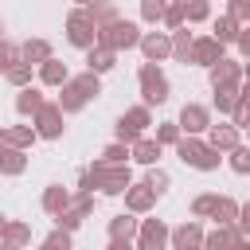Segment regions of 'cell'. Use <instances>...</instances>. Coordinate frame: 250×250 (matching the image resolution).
<instances>
[{"label": "cell", "instance_id": "cell-1", "mask_svg": "<svg viewBox=\"0 0 250 250\" xmlns=\"http://www.w3.org/2000/svg\"><path fill=\"white\" fill-rule=\"evenodd\" d=\"M172 148H176V156H180L188 168H199V172H215V168H219V160H223V152H219V148H211L203 137H191V133H184Z\"/></svg>", "mask_w": 250, "mask_h": 250}, {"label": "cell", "instance_id": "cell-2", "mask_svg": "<svg viewBox=\"0 0 250 250\" xmlns=\"http://www.w3.org/2000/svg\"><path fill=\"white\" fill-rule=\"evenodd\" d=\"M90 172V184L102 191V195H125V188L133 184V172H129V164H105L102 156L86 168Z\"/></svg>", "mask_w": 250, "mask_h": 250}, {"label": "cell", "instance_id": "cell-3", "mask_svg": "<svg viewBox=\"0 0 250 250\" xmlns=\"http://www.w3.org/2000/svg\"><path fill=\"white\" fill-rule=\"evenodd\" d=\"M137 82H141V98H145V105H148V109H152V105H164V102H168V94H172L168 74L160 70V62H141Z\"/></svg>", "mask_w": 250, "mask_h": 250}, {"label": "cell", "instance_id": "cell-4", "mask_svg": "<svg viewBox=\"0 0 250 250\" xmlns=\"http://www.w3.org/2000/svg\"><path fill=\"white\" fill-rule=\"evenodd\" d=\"M98 43L102 47H109V51H133L137 43H141V27L137 23H129V20H113V23H102L98 27Z\"/></svg>", "mask_w": 250, "mask_h": 250}, {"label": "cell", "instance_id": "cell-5", "mask_svg": "<svg viewBox=\"0 0 250 250\" xmlns=\"http://www.w3.org/2000/svg\"><path fill=\"white\" fill-rule=\"evenodd\" d=\"M66 43L78 47V51H90L98 43V23L90 20L86 8H70V16H66Z\"/></svg>", "mask_w": 250, "mask_h": 250}, {"label": "cell", "instance_id": "cell-6", "mask_svg": "<svg viewBox=\"0 0 250 250\" xmlns=\"http://www.w3.org/2000/svg\"><path fill=\"white\" fill-rule=\"evenodd\" d=\"M62 109H59V102H43L39 109H35V117H31V125H35V133H39V141H59L62 137Z\"/></svg>", "mask_w": 250, "mask_h": 250}, {"label": "cell", "instance_id": "cell-7", "mask_svg": "<svg viewBox=\"0 0 250 250\" xmlns=\"http://www.w3.org/2000/svg\"><path fill=\"white\" fill-rule=\"evenodd\" d=\"M168 230H172V227H168L164 219H141L133 246H137V250H168Z\"/></svg>", "mask_w": 250, "mask_h": 250}, {"label": "cell", "instance_id": "cell-8", "mask_svg": "<svg viewBox=\"0 0 250 250\" xmlns=\"http://www.w3.org/2000/svg\"><path fill=\"white\" fill-rule=\"evenodd\" d=\"M141 55H145V62H164V59H172V35L168 31H141Z\"/></svg>", "mask_w": 250, "mask_h": 250}, {"label": "cell", "instance_id": "cell-9", "mask_svg": "<svg viewBox=\"0 0 250 250\" xmlns=\"http://www.w3.org/2000/svg\"><path fill=\"white\" fill-rule=\"evenodd\" d=\"M176 125H180V133L203 137V133H207V125H211V109H207V105H199V102H188V105L180 109Z\"/></svg>", "mask_w": 250, "mask_h": 250}, {"label": "cell", "instance_id": "cell-10", "mask_svg": "<svg viewBox=\"0 0 250 250\" xmlns=\"http://www.w3.org/2000/svg\"><path fill=\"white\" fill-rule=\"evenodd\" d=\"M219 59H227V47H223L215 35H195V43H191V62H195V66H215Z\"/></svg>", "mask_w": 250, "mask_h": 250}, {"label": "cell", "instance_id": "cell-11", "mask_svg": "<svg viewBox=\"0 0 250 250\" xmlns=\"http://www.w3.org/2000/svg\"><path fill=\"white\" fill-rule=\"evenodd\" d=\"M203 141H207L211 148H219V152H230L234 145H242V141H238V125H234V121H219V125L211 121Z\"/></svg>", "mask_w": 250, "mask_h": 250}, {"label": "cell", "instance_id": "cell-12", "mask_svg": "<svg viewBox=\"0 0 250 250\" xmlns=\"http://www.w3.org/2000/svg\"><path fill=\"white\" fill-rule=\"evenodd\" d=\"M168 242H172V250H195V246H203V227L195 219H188L168 230Z\"/></svg>", "mask_w": 250, "mask_h": 250}, {"label": "cell", "instance_id": "cell-13", "mask_svg": "<svg viewBox=\"0 0 250 250\" xmlns=\"http://www.w3.org/2000/svg\"><path fill=\"white\" fill-rule=\"evenodd\" d=\"M152 207H156V195H152V188H148L145 180L125 188V211H133V215H148Z\"/></svg>", "mask_w": 250, "mask_h": 250}, {"label": "cell", "instance_id": "cell-14", "mask_svg": "<svg viewBox=\"0 0 250 250\" xmlns=\"http://www.w3.org/2000/svg\"><path fill=\"white\" fill-rule=\"evenodd\" d=\"M207 78H211V86H238L242 82V62L219 59L215 66H207Z\"/></svg>", "mask_w": 250, "mask_h": 250}, {"label": "cell", "instance_id": "cell-15", "mask_svg": "<svg viewBox=\"0 0 250 250\" xmlns=\"http://www.w3.org/2000/svg\"><path fill=\"white\" fill-rule=\"evenodd\" d=\"M234 238H238L234 223H215V230H203V250H230Z\"/></svg>", "mask_w": 250, "mask_h": 250}, {"label": "cell", "instance_id": "cell-16", "mask_svg": "<svg viewBox=\"0 0 250 250\" xmlns=\"http://www.w3.org/2000/svg\"><path fill=\"white\" fill-rule=\"evenodd\" d=\"M55 102H59V109H62V113H82L90 98H86V94H82V90H78V86L66 78V82L59 86V98H55Z\"/></svg>", "mask_w": 250, "mask_h": 250}, {"label": "cell", "instance_id": "cell-17", "mask_svg": "<svg viewBox=\"0 0 250 250\" xmlns=\"http://www.w3.org/2000/svg\"><path fill=\"white\" fill-rule=\"evenodd\" d=\"M129 160H137V164L152 168V164L160 160V145H156V137H137V141L129 145Z\"/></svg>", "mask_w": 250, "mask_h": 250}, {"label": "cell", "instance_id": "cell-18", "mask_svg": "<svg viewBox=\"0 0 250 250\" xmlns=\"http://www.w3.org/2000/svg\"><path fill=\"white\" fill-rule=\"evenodd\" d=\"M35 70H39V82H43V86H55V90H59V86H62V82L70 78L66 62H62V59H55V55H51L47 62H39Z\"/></svg>", "mask_w": 250, "mask_h": 250}, {"label": "cell", "instance_id": "cell-19", "mask_svg": "<svg viewBox=\"0 0 250 250\" xmlns=\"http://www.w3.org/2000/svg\"><path fill=\"white\" fill-rule=\"evenodd\" d=\"M66 203H70V188H62V184H47L43 195H39V207H43L47 215H59Z\"/></svg>", "mask_w": 250, "mask_h": 250}, {"label": "cell", "instance_id": "cell-20", "mask_svg": "<svg viewBox=\"0 0 250 250\" xmlns=\"http://www.w3.org/2000/svg\"><path fill=\"white\" fill-rule=\"evenodd\" d=\"M113 62H117V51H109V47H102V43H94V47L86 51V70H94V74L113 70Z\"/></svg>", "mask_w": 250, "mask_h": 250}, {"label": "cell", "instance_id": "cell-21", "mask_svg": "<svg viewBox=\"0 0 250 250\" xmlns=\"http://www.w3.org/2000/svg\"><path fill=\"white\" fill-rule=\"evenodd\" d=\"M27 172V152L23 148H0V176H23Z\"/></svg>", "mask_w": 250, "mask_h": 250}, {"label": "cell", "instance_id": "cell-22", "mask_svg": "<svg viewBox=\"0 0 250 250\" xmlns=\"http://www.w3.org/2000/svg\"><path fill=\"white\" fill-rule=\"evenodd\" d=\"M51 55H55V51H51V43H47V39H39V35H35V39H27V43L20 47V62H31V66L47 62Z\"/></svg>", "mask_w": 250, "mask_h": 250}, {"label": "cell", "instance_id": "cell-23", "mask_svg": "<svg viewBox=\"0 0 250 250\" xmlns=\"http://www.w3.org/2000/svg\"><path fill=\"white\" fill-rule=\"evenodd\" d=\"M43 102H47V98H43L39 86H23V90L16 94V113H20V117H35V109H39Z\"/></svg>", "mask_w": 250, "mask_h": 250}, {"label": "cell", "instance_id": "cell-24", "mask_svg": "<svg viewBox=\"0 0 250 250\" xmlns=\"http://www.w3.org/2000/svg\"><path fill=\"white\" fill-rule=\"evenodd\" d=\"M137 227H141V219L133 215V211H121V215H113L109 219V238H137Z\"/></svg>", "mask_w": 250, "mask_h": 250}, {"label": "cell", "instance_id": "cell-25", "mask_svg": "<svg viewBox=\"0 0 250 250\" xmlns=\"http://www.w3.org/2000/svg\"><path fill=\"white\" fill-rule=\"evenodd\" d=\"M168 35H172V59H176V62H191V43H195V35L188 31V23L176 27V31H168Z\"/></svg>", "mask_w": 250, "mask_h": 250}, {"label": "cell", "instance_id": "cell-26", "mask_svg": "<svg viewBox=\"0 0 250 250\" xmlns=\"http://www.w3.org/2000/svg\"><path fill=\"white\" fill-rule=\"evenodd\" d=\"M0 238H4V242H8L12 250H23V246L31 242V227H27V223H20V219H8V223H4V234H0Z\"/></svg>", "mask_w": 250, "mask_h": 250}, {"label": "cell", "instance_id": "cell-27", "mask_svg": "<svg viewBox=\"0 0 250 250\" xmlns=\"http://www.w3.org/2000/svg\"><path fill=\"white\" fill-rule=\"evenodd\" d=\"M215 94H211V105L223 113V117H230L234 113V105H238V86H211Z\"/></svg>", "mask_w": 250, "mask_h": 250}, {"label": "cell", "instance_id": "cell-28", "mask_svg": "<svg viewBox=\"0 0 250 250\" xmlns=\"http://www.w3.org/2000/svg\"><path fill=\"white\" fill-rule=\"evenodd\" d=\"M35 141H39L35 125H8V145H12V148H23V152H27Z\"/></svg>", "mask_w": 250, "mask_h": 250}, {"label": "cell", "instance_id": "cell-29", "mask_svg": "<svg viewBox=\"0 0 250 250\" xmlns=\"http://www.w3.org/2000/svg\"><path fill=\"white\" fill-rule=\"evenodd\" d=\"M86 12H90V20L102 27V23H113V20H121V12H117V4L113 0H94V4H86Z\"/></svg>", "mask_w": 250, "mask_h": 250}, {"label": "cell", "instance_id": "cell-30", "mask_svg": "<svg viewBox=\"0 0 250 250\" xmlns=\"http://www.w3.org/2000/svg\"><path fill=\"white\" fill-rule=\"evenodd\" d=\"M121 121H125V125H133L137 133H145V129L152 125V109H148L145 102H141V105H129V109L121 113Z\"/></svg>", "mask_w": 250, "mask_h": 250}, {"label": "cell", "instance_id": "cell-31", "mask_svg": "<svg viewBox=\"0 0 250 250\" xmlns=\"http://www.w3.org/2000/svg\"><path fill=\"white\" fill-rule=\"evenodd\" d=\"M184 4V23H207L211 20V0H180Z\"/></svg>", "mask_w": 250, "mask_h": 250}, {"label": "cell", "instance_id": "cell-32", "mask_svg": "<svg viewBox=\"0 0 250 250\" xmlns=\"http://www.w3.org/2000/svg\"><path fill=\"white\" fill-rule=\"evenodd\" d=\"M211 35H215V39H219L223 47H230V43L238 39V23H234L230 16H219V20L211 23Z\"/></svg>", "mask_w": 250, "mask_h": 250}, {"label": "cell", "instance_id": "cell-33", "mask_svg": "<svg viewBox=\"0 0 250 250\" xmlns=\"http://www.w3.org/2000/svg\"><path fill=\"white\" fill-rule=\"evenodd\" d=\"M211 219H215V223H234V219H238V203H234L230 195H215Z\"/></svg>", "mask_w": 250, "mask_h": 250}, {"label": "cell", "instance_id": "cell-34", "mask_svg": "<svg viewBox=\"0 0 250 250\" xmlns=\"http://www.w3.org/2000/svg\"><path fill=\"white\" fill-rule=\"evenodd\" d=\"M82 219H86V211H82V207H74V203H66V207L55 215V227H62V230H70V234H74V230L82 227Z\"/></svg>", "mask_w": 250, "mask_h": 250}, {"label": "cell", "instance_id": "cell-35", "mask_svg": "<svg viewBox=\"0 0 250 250\" xmlns=\"http://www.w3.org/2000/svg\"><path fill=\"white\" fill-rule=\"evenodd\" d=\"M70 82H74V86H78V90H82V94H86L90 102H94V98L102 94V74H94V70H82V74H74Z\"/></svg>", "mask_w": 250, "mask_h": 250}, {"label": "cell", "instance_id": "cell-36", "mask_svg": "<svg viewBox=\"0 0 250 250\" xmlns=\"http://www.w3.org/2000/svg\"><path fill=\"white\" fill-rule=\"evenodd\" d=\"M227 164H230V172L250 176V145H234V148L227 152Z\"/></svg>", "mask_w": 250, "mask_h": 250}, {"label": "cell", "instance_id": "cell-37", "mask_svg": "<svg viewBox=\"0 0 250 250\" xmlns=\"http://www.w3.org/2000/svg\"><path fill=\"white\" fill-rule=\"evenodd\" d=\"M145 184H148V188H152V195L160 199V195L168 191V184H172V176H168V172H164L160 164H152V168H148V176H145Z\"/></svg>", "mask_w": 250, "mask_h": 250}, {"label": "cell", "instance_id": "cell-38", "mask_svg": "<svg viewBox=\"0 0 250 250\" xmlns=\"http://www.w3.org/2000/svg\"><path fill=\"white\" fill-rule=\"evenodd\" d=\"M160 23H164L168 31L184 27V4H180V0H168V4H164V16H160Z\"/></svg>", "mask_w": 250, "mask_h": 250}, {"label": "cell", "instance_id": "cell-39", "mask_svg": "<svg viewBox=\"0 0 250 250\" xmlns=\"http://www.w3.org/2000/svg\"><path fill=\"white\" fill-rule=\"evenodd\" d=\"M31 70H35L31 62H16L12 70H4V78H8L16 90H23V86H31Z\"/></svg>", "mask_w": 250, "mask_h": 250}, {"label": "cell", "instance_id": "cell-40", "mask_svg": "<svg viewBox=\"0 0 250 250\" xmlns=\"http://www.w3.org/2000/svg\"><path fill=\"white\" fill-rule=\"evenodd\" d=\"M223 16H230L238 27H246L250 23V0H227V12Z\"/></svg>", "mask_w": 250, "mask_h": 250}, {"label": "cell", "instance_id": "cell-41", "mask_svg": "<svg viewBox=\"0 0 250 250\" xmlns=\"http://www.w3.org/2000/svg\"><path fill=\"white\" fill-rule=\"evenodd\" d=\"M102 160H105V164H129V145H121V141L105 145V148H102Z\"/></svg>", "mask_w": 250, "mask_h": 250}, {"label": "cell", "instance_id": "cell-42", "mask_svg": "<svg viewBox=\"0 0 250 250\" xmlns=\"http://www.w3.org/2000/svg\"><path fill=\"white\" fill-rule=\"evenodd\" d=\"M184 133H180V125L176 121H164V125H156V145L164 148V145H176Z\"/></svg>", "mask_w": 250, "mask_h": 250}, {"label": "cell", "instance_id": "cell-43", "mask_svg": "<svg viewBox=\"0 0 250 250\" xmlns=\"http://www.w3.org/2000/svg\"><path fill=\"white\" fill-rule=\"evenodd\" d=\"M211 207H215V191H203L191 199V215L195 219H211Z\"/></svg>", "mask_w": 250, "mask_h": 250}, {"label": "cell", "instance_id": "cell-44", "mask_svg": "<svg viewBox=\"0 0 250 250\" xmlns=\"http://www.w3.org/2000/svg\"><path fill=\"white\" fill-rule=\"evenodd\" d=\"M164 4H168V0H141V20H145V23H160Z\"/></svg>", "mask_w": 250, "mask_h": 250}, {"label": "cell", "instance_id": "cell-45", "mask_svg": "<svg viewBox=\"0 0 250 250\" xmlns=\"http://www.w3.org/2000/svg\"><path fill=\"white\" fill-rule=\"evenodd\" d=\"M16 62H20V47H16V43H8V39H0V74H4V70H12Z\"/></svg>", "mask_w": 250, "mask_h": 250}, {"label": "cell", "instance_id": "cell-46", "mask_svg": "<svg viewBox=\"0 0 250 250\" xmlns=\"http://www.w3.org/2000/svg\"><path fill=\"white\" fill-rule=\"evenodd\" d=\"M51 250H74V242H70V230H62V227H55L47 238H43Z\"/></svg>", "mask_w": 250, "mask_h": 250}, {"label": "cell", "instance_id": "cell-47", "mask_svg": "<svg viewBox=\"0 0 250 250\" xmlns=\"http://www.w3.org/2000/svg\"><path fill=\"white\" fill-rule=\"evenodd\" d=\"M113 137H117L121 145H133V141H137V137H145V133H137L133 125H125V121L117 117V125H113Z\"/></svg>", "mask_w": 250, "mask_h": 250}, {"label": "cell", "instance_id": "cell-48", "mask_svg": "<svg viewBox=\"0 0 250 250\" xmlns=\"http://www.w3.org/2000/svg\"><path fill=\"white\" fill-rule=\"evenodd\" d=\"M230 121H234L238 129H250V102H246V98H238V105H234Z\"/></svg>", "mask_w": 250, "mask_h": 250}, {"label": "cell", "instance_id": "cell-49", "mask_svg": "<svg viewBox=\"0 0 250 250\" xmlns=\"http://www.w3.org/2000/svg\"><path fill=\"white\" fill-rule=\"evenodd\" d=\"M234 227H238V234H242V238H250V199H246V203H238V219H234Z\"/></svg>", "mask_w": 250, "mask_h": 250}, {"label": "cell", "instance_id": "cell-50", "mask_svg": "<svg viewBox=\"0 0 250 250\" xmlns=\"http://www.w3.org/2000/svg\"><path fill=\"white\" fill-rule=\"evenodd\" d=\"M234 47L242 51V59H250V23H246V27H238V39H234Z\"/></svg>", "mask_w": 250, "mask_h": 250}, {"label": "cell", "instance_id": "cell-51", "mask_svg": "<svg viewBox=\"0 0 250 250\" xmlns=\"http://www.w3.org/2000/svg\"><path fill=\"white\" fill-rule=\"evenodd\" d=\"M105 250H137V246H133V238H109Z\"/></svg>", "mask_w": 250, "mask_h": 250}, {"label": "cell", "instance_id": "cell-52", "mask_svg": "<svg viewBox=\"0 0 250 250\" xmlns=\"http://www.w3.org/2000/svg\"><path fill=\"white\" fill-rule=\"evenodd\" d=\"M238 98H246V102H250V78H242V82H238Z\"/></svg>", "mask_w": 250, "mask_h": 250}, {"label": "cell", "instance_id": "cell-53", "mask_svg": "<svg viewBox=\"0 0 250 250\" xmlns=\"http://www.w3.org/2000/svg\"><path fill=\"white\" fill-rule=\"evenodd\" d=\"M230 250H250V238H242V234H238V238L230 242Z\"/></svg>", "mask_w": 250, "mask_h": 250}, {"label": "cell", "instance_id": "cell-54", "mask_svg": "<svg viewBox=\"0 0 250 250\" xmlns=\"http://www.w3.org/2000/svg\"><path fill=\"white\" fill-rule=\"evenodd\" d=\"M0 148H8V129L0 125Z\"/></svg>", "mask_w": 250, "mask_h": 250}, {"label": "cell", "instance_id": "cell-55", "mask_svg": "<svg viewBox=\"0 0 250 250\" xmlns=\"http://www.w3.org/2000/svg\"><path fill=\"white\" fill-rule=\"evenodd\" d=\"M4 223H8V215H4V211H0V234H4Z\"/></svg>", "mask_w": 250, "mask_h": 250}, {"label": "cell", "instance_id": "cell-56", "mask_svg": "<svg viewBox=\"0 0 250 250\" xmlns=\"http://www.w3.org/2000/svg\"><path fill=\"white\" fill-rule=\"evenodd\" d=\"M86 4H94V0H74V8H86Z\"/></svg>", "mask_w": 250, "mask_h": 250}, {"label": "cell", "instance_id": "cell-57", "mask_svg": "<svg viewBox=\"0 0 250 250\" xmlns=\"http://www.w3.org/2000/svg\"><path fill=\"white\" fill-rule=\"evenodd\" d=\"M0 250H12V246H8V242H4V238H0Z\"/></svg>", "mask_w": 250, "mask_h": 250}, {"label": "cell", "instance_id": "cell-58", "mask_svg": "<svg viewBox=\"0 0 250 250\" xmlns=\"http://www.w3.org/2000/svg\"><path fill=\"white\" fill-rule=\"evenodd\" d=\"M0 39H4V20H0Z\"/></svg>", "mask_w": 250, "mask_h": 250}, {"label": "cell", "instance_id": "cell-59", "mask_svg": "<svg viewBox=\"0 0 250 250\" xmlns=\"http://www.w3.org/2000/svg\"><path fill=\"white\" fill-rule=\"evenodd\" d=\"M39 250H51V246H47V242H43V246H39Z\"/></svg>", "mask_w": 250, "mask_h": 250}, {"label": "cell", "instance_id": "cell-60", "mask_svg": "<svg viewBox=\"0 0 250 250\" xmlns=\"http://www.w3.org/2000/svg\"><path fill=\"white\" fill-rule=\"evenodd\" d=\"M195 250H203V246H195Z\"/></svg>", "mask_w": 250, "mask_h": 250}, {"label": "cell", "instance_id": "cell-61", "mask_svg": "<svg viewBox=\"0 0 250 250\" xmlns=\"http://www.w3.org/2000/svg\"><path fill=\"white\" fill-rule=\"evenodd\" d=\"M246 133H250V129H246ZM246 145H250V141H246Z\"/></svg>", "mask_w": 250, "mask_h": 250}]
</instances>
